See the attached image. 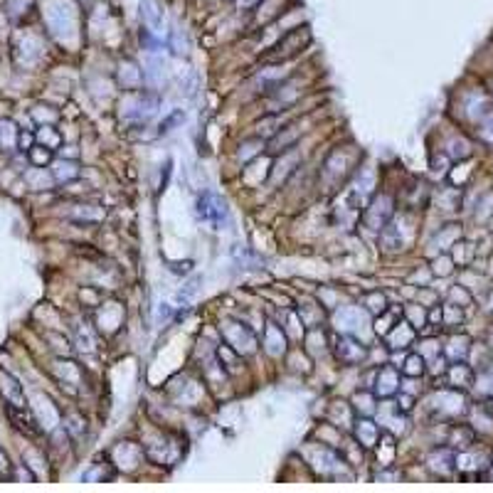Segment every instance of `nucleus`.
I'll list each match as a JSON object with an SVG mask.
<instances>
[{
  "label": "nucleus",
  "instance_id": "obj_1",
  "mask_svg": "<svg viewBox=\"0 0 493 493\" xmlns=\"http://www.w3.org/2000/svg\"><path fill=\"white\" fill-rule=\"evenodd\" d=\"M197 220L205 224H210L213 229H222V224H227L229 210L224 205V200L213 190H205L203 195L197 197Z\"/></svg>",
  "mask_w": 493,
  "mask_h": 493
},
{
  "label": "nucleus",
  "instance_id": "obj_2",
  "mask_svg": "<svg viewBox=\"0 0 493 493\" xmlns=\"http://www.w3.org/2000/svg\"><path fill=\"white\" fill-rule=\"evenodd\" d=\"M45 17L52 27L55 35L62 32H72L74 20H77V8L72 0H47L45 6Z\"/></svg>",
  "mask_w": 493,
  "mask_h": 493
},
{
  "label": "nucleus",
  "instance_id": "obj_3",
  "mask_svg": "<svg viewBox=\"0 0 493 493\" xmlns=\"http://www.w3.org/2000/svg\"><path fill=\"white\" fill-rule=\"evenodd\" d=\"M141 20H143L145 30L153 35H163L166 27V15H163V6L158 0H141Z\"/></svg>",
  "mask_w": 493,
  "mask_h": 493
},
{
  "label": "nucleus",
  "instance_id": "obj_4",
  "mask_svg": "<svg viewBox=\"0 0 493 493\" xmlns=\"http://www.w3.org/2000/svg\"><path fill=\"white\" fill-rule=\"evenodd\" d=\"M0 387H3V394L8 397V402L15 407H25V397H22V390L17 385V380L8 373H0Z\"/></svg>",
  "mask_w": 493,
  "mask_h": 493
},
{
  "label": "nucleus",
  "instance_id": "obj_5",
  "mask_svg": "<svg viewBox=\"0 0 493 493\" xmlns=\"http://www.w3.org/2000/svg\"><path fill=\"white\" fill-rule=\"evenodd\" d=\"M8 417H10V420H13V424H15L20 431H25V434L35 436L37 431H40V427H37V422L32 420V417L27 415L25 410H22V417H17V410H15V405H8Z\"/></svg>",
  "mask_w": 493,
  "mask_h": 493
},
{
  "label": "nucleus",
  "instance_id": "obj_6",
  "mask_svg": "<svg viewBox=\"0 0 493 493\" xmlns=\"http://www.w3.org/2000/svg\"><path fill=\"white\" fill-rule=\"evenodd\" d=\"M365 355V350L360 348L358 343H353L350 338H343V341H338V358L345 360V363H355V360H360Z\"/></svg>",
  "mask_w": 493,
  "mask_h": 493
},
{
  "label": "nucleus",
  "instance_id": "obj_7",
  "mask_svg": "<svg viewBox=\"0 0 493 493\" xmlns=\"http://www.w3.org/2000/svg\"><path fill=\"white\" fill-rule=\"evenodd\" d=\"M15 126L10 124V121H3L0 124V143L6 145V148H13V143H15Z\"/></svg>",
  "mask_w": 493,
  "mask_h": 493
},
{
  "label": "nucleus",
  "instance_id": "obj_8",
  "mask_svg": "<svg viewBox=\"0 0 493 493\" xmlns=\"http://www.w3.org/2000/svg\"><path fill=\"white\" fill-rule=\"evenodd\" d=\"M358 434H363L365 439V447H373L375 444V436H378V429H375L370 422H360L358 424Z\"/></svg>",
  "mask_w": 493,
  "mask_h": 493
},
{
  "label": "nucleus",
  "instance_id": "obj_9",
  "mask_svg": "<svg viewBox=\"0 0 493 493\" xmlns=\"http://www.w3.org/2000/svg\"><path fill=\"white\" fill-rule=\"evenodd\" d=\"M37 138H40L42 143L47 145V148H55V145L59 143V136L55 134L52 129H40V134H37Z\"/></svg>",
  "mask_w": 493,
  "mask_h": 493
},
{
  "label": "nucleus",
  "instance_id": "obj_10",
  "mask_svg": "<svg viewBox=\"0 0 493 493\" xmlns=\"http://www.w3.org/2000/svg\"><path fill=\"white\" fill-rule=\"evenodd\" d=\"M55 176H57L59 180H69V178L77 176V168H74V163H57V171H55Z\"/></svg>",
  "mask_w": 493,
  "mask_h": 493
},
{
  "label": "nucleus",
  "instance_id": "obj_11",
  "mask_svg": "<svg viewBox=\"0 0 493 493\" xmlns=\"http://www.w3.org/2000/svg\"><path fill=\"white\" fill-rule=\"evenodd\" d=\"M30 161L35 163V166H45L47 161H50V148H32L30 151Z\"/></svg>",
  "mask_w": 493,
  "mask_h": 493
},
{
  "label": "nucleus",
  "instance_id": "obj_12",
  "mask_svg": "<svg viewBox=\"0 0 493 493\" xmlns=\"http://www.w3.org/2000/svg\"><path fill=\"white\" fill-rule=\"evenodd\" d=\"M380 394H390L394 390V373H390V370H385L383 373V387L378 385Z\"/></svg>",
  "mask_w": 493,
  "mask_h": 493
},
{
  "label": "nucleus",
  "instance_id": "obj_13",
  "mask_svg": "<svg viewBox=\"0 0 493 493\" xmlns=\"http://www.w3.org/2000/svg\"><path fill=\"white\" fill-rule=\"evenodd\" d=\"M405 373H410V375H417V373H422V358H420V355H412V358L407 360V368H405Z\"/></svg>",
  "mask_w": 493,
  "mask_h": 493
},
{
  "label": "nucleus",
  "instance_id": "obj_14",
  "mask_svg": "<svg viewBox=\"0 0 493 493\" xmlns=\"http://www.w3.org/2000/svg\"><path fill=\"white\" fill-rule=\"evenodd\" d=\"M481 134H483V138H486V141H493V116L483 121V131H481Z\"/></svg>",
  "mask_w": 493,
  "mask_h": 493
},
{
  "label": "nucleus",
  "instance_id": "obj_15",
  "mask_svg": "<svg viewBox=\"0 0 493 493\" xmlns=\"http://www.w3.org/2000/svg\"><path fill=\"white\" fill-rule=\"evenodd\" d=\"M234 3H237L242 10H252V8H259L262 0H234Z\"/></svg>",
  "mask_w": 493,
  "mask_h": 493
},
{
  "label": "nucleus",
  "instance_id": "obj_16",
  "mask_svg": "<svg viewBox=\"0 0 493 493\" xmlns=\"http://www.w3.org/2000/svg\"><path fill=\"white\" fill-rule=\"evenodd\" d=\"M8 469H10V464H8V457H6V454H3V452H0V471L6 473Z\"/></svg>",
  "mask_w": 493,
  "mask_h": 493
},
{
  "label": "nucleus",
  "instance_id": "obj_17",
  "mask_svg": "<svg viewBox=\"0 0 493 493\" xmlns=\"http://www.w3.org/2000/svg\"><path fill=\"white\" fill-rule=\"evenodd\" d=\"M79 3H87V0H79Z\"/></svg>",
  "mask_w": 493,
  "mask_h": 493
}]
</instances>
